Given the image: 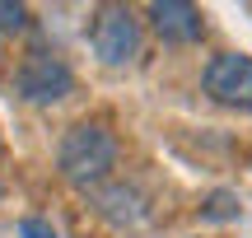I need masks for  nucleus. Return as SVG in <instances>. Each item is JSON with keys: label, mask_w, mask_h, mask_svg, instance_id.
Listing matches in <instances>:
<instances>
[{"label": "nucleus", "mask_w": 252, "mask_h": 238, "mask_svg": "<svg viewBox=\"0 0 252 238\" xmlns=\"http://www.w3.org/2000/svg\"><path fill=\"white\" fill-rule=\"evenodd\" d=\"M56 164H61V178H65V182H75V187H98L103 178L112 173V164H117V136H112L108 126H98V121H80V126L65 131Z\"/></svg>", "instance_id": "1"}, {"label": "nucleus", "mask_w": 252, "mask_h": 238, "mask_svg": "<svg viewBox=\"0 0 252 238\" xmlns=\"http://www.w3.org/2000/svg\"><path fill=\"white\" fill-rule=\"evenodd\" d=\"M14 89L24 93L28 103H61L65 93L75 89V70L61 61L56 52H28L14 70Z\"/></svg>", "instance_id": "2"}, {"label": "nucleus", "mask_w": 252, "mask_h": 238, "mask_svg": "<svg viewBox=\"0 0 252 238\" xmlns=\"http://www.w3.org/2000/svg\"><path fill=\"white\" fill-rule=\"evenodd\" d=\"M89 42H94V52H98V61L126 65L135 52H140V19H135L126 5H103L98 14H94Z\"/></svg>", "instance_id": "3"}, {"label": "nucleus", "mask_w": 252, "mask_h": 238, "mask_svg": "<svg viewBox=\"0 0 252 238\" xmlns=\"http://www.w3.org/2000/svg\"><path fill=\"white\" fill-rule=\"evenodd\" d=\"M206 93L224 108H252V56L224 52L206 65Z\"/></svg>", "instance_id": "4"}, {"label": "nucleus", "mask_w": 252, "mask_h": 238, "mask_svg": "<svg viewBox=\"0 0 252 238\" xmlns=\"http://www.w3.org/2000/svg\"><path fill=\"white\" fill-rule=\"evenodd\" d=\"M150 19L163 42H196L201 37V9L187 0H159V5H150Z\"/></svg>", "instance_id": "5"}, {"label": "nucleus", "mask_w": 252, "mask_h": 238, "mask_svg": "<svg viewBox=\"0 0 252 238\" xmlns=\"http://www.w3.org/2000/svg\"><path fill=\"white\" fill-rule=\"evenodd\" d=\"M98 215H108L112 224H135L140 220V196L131 187H108V192H98Z\"/></svg>", "instance_id": "6"}, {"label": "nucleus", "mask_w": 252, "mask_h": 238, "mask_svg": "<svg viewBox=\"0 0 252 238\" xmlns=\"http://www.w3.org/2000/svg\"><path fill=\"white\" fill-rule=\"evenodd\" d=\"M229 215H238V201L229 192H215V196H210V206H206V220H229Z\"/></svg>", "instance_id": "7"}, {"label": "nucleus", "mask_w": 252, "mask_h": 238, "mask_svg": "<svg viewBox=\"0 0 252 238\" xmlns=\"http://www.w3.org/2000/svg\"><path fill=\"white\" fill-rule=\"evenodd\" d=\"M19 238H56V229L37 215H28V220H19Z\"/></svg>", "instance_id": "8"}, {"label": "nucleus", "mask_w": 252, "mask_h": 238, "mask_svg": "<svg viewBox=\"0 0 252 238\" xmlns=\"http://www.w3.org/2000/svg\"><path fill=\"white\" fill-rule=\"evenodd\" d=\"M28 9L24 5H0V33H14V28H24Z\"/></svg>", "instance_id": "9"}]
</instances>
